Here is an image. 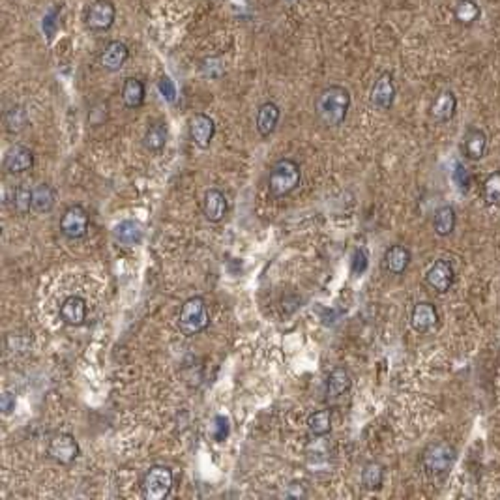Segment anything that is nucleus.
<instances>
[{
	"label": "nucleus",
	"instance_id": "3",
	"mask_svg": "<svg viewBox=\"0 0 500 500\" xmlns=\"http://www.w3.org/2000/svg\"><path fill=\"white\" fill-rule=\"evenodd\" d=\"M178 330L192 338L204 331L210 326V313L208 306L204 302V298L192 297L182 303L180 313H178Z\"/></svg>",
	"mask_w": 500,
	"mask_h": 500
},
{
	"label": "nucleus",
	"instance_id": "37",
	"mask_svg": "<svg viewBox=\"0 0 500 500\" xmlns=\"http://www.w3.org/2000/svg\"><path fill=\"white\" fill-rule=\"evenodd\" d=\"M217 422H220V425H217V427H220V433H215V438H217V441H223V438H225V436H227V433H229V425H227V420H225V418H221V416H220V418H217Z\"/></svg>",
	"mask_w": 500,
	"mask_h": 500
},
{
	"label": "nucleus",
	"instance_id": "18",
	"mask_svg": "<svg viewBox=\"0 0 500 500\" xmlns=\"http://www.w3.org/2000/svg\"><path fill=\"white\" fill-rule=\"evenodd\" d=\"M129 59V49L122 41H110L99 55V62L107 71H118Z\"/></svg>",
	"mask_w": 500,
	"mask_h": 500
},
{
	"label": "nucleus",
	"instance_id": "31",
	"mask_svg": "<svg viewBox=\"0 0 500 500\" xmlns=\"http://www.w3.org/2000/svg\"><path fill=\"white\" fill-rule=\"evenodd\" d=\"M482 195L485 204L489 206H500V171H493L485 178L482 187Z\"/></svg>",
	"mask_w": 500,
	"mask_h": 500
},
{
	"label": "nucleus",
	"instance_id": "24",
	"mask_svg": "<svg viewBox=\"0 0 500 500\" xmlns=\"http://www.w3.org/2000/svg\"><path fill=\"white\" fill-rule=\"evenodd\" d=\"M57 203V193L49 184H38L32 192V210L38 214H49Z\"/></svg>",
	"mask_w": 500,
	"mask_h": 500
},
{
	"label": "nucleus",
	"instance_id": "11",
	"mask_svg": "<svg viewBox=\"0 0 500 500\" xmlns=\"http://www.w3.org/2000/svg\"><path fill=\"white\" fill-rule=\"evenodd\" d=\"M487 134L480 128H469L461 141V152L469 162H480L487 154Z\"/></svg>",
	"mask_w": 500,
	"mask_h": 500
},
{
	"label": "nucleus",
	"instance_id": "22",
	"mask_svg": "<svg viewBox=\"0 0 500 500\" xmlns=\"http://www.w3.org/2000/svg\"><path fill=\"white\" fill-rule=\"evenodd\" d=\"M455 223H457L455 210L446 204V206H441V208L435 212V217H433V231H435L436 236L446 238V236H450V234L455 231Z\"/></svg>",
	"mask_w": 500,
	"mask_h": 500
},
{
	"label": "nucleus",
	"instance_id": "6",
	"mask_svg": "<svg viewBox=\"0 0 500 500\" xmlns=\"http://www.w3.org/2000/svg\"><path fill=\"white\" fill-rule=\"evenodd\" d=\"M60 233L64 234L68 240H79L85 238L90 227V217L88 212L83 208L81 204H73L66 210L62 217H60Z\"/></svg>",
	"mask_w": 500,
	"mask_h": 500
},
{
	"label": "nucleus",
	"instance_id": "8",
	"mask_svg": "<svg viewBox=\"0 0 500 500\" xmlns=\"http://www.w3.org/2000/svg\"><path fill=\"white\" fill-rule=\"evenodd\" d=\"M117 19V8L110 0H96L90 4L85 15V24L94 32L109 30Z\"/></svg>",
	"mask_w": 500,
	"mask_h": 500
},
{
	"label": "nucleus",
	"instance_id": "28",
	"mask_svg": "<svg viewBox=\"0 0 500 500\" xmlns=\"http://www.w3.org/2000/svg\"><path fill=\"white\" fill-rule=\"evenodd\" d=\"M309 433L313 436H326L331 431V410L324 408V410H317V413L309 414L308 418Z\"/></svg>",
	"mask_w": 500,
	"mask_h": 500
},
{
	"label": "nucleus",
	"instance_id": "12",
	"mask_svg": "<svg viewBox=\"0 0 500 500\" xmlns=\"http://www.w3.org/2000/svg\"><path fill=\"white\" fill-rule=\"evenodd\" d=\"M34 167V152L23 145H13L4 156V171L8 175H21Z\"/></svg>",
	"mask_w": 500,
	"mask_h": 500
},
{
	"label": "nucleus",
	"instance_id": "21",
	"mask_svg": "<svg viewBox=\"0 0 500 500\" xmlns=\"http://www.w3.org/2000/svg\"><path fill=\"white\" fill-rule=\"evenodd\" d=\"M281 110L278 105L273 101H266L262 103L257 110V131L262 135V137H268V135L273 134V129L280 122Z\"/></svg>",
	"mask_w": 500,
	"mask_h": 500
},
{
	"label": "nucleus",
	"instance_id": "25",
	"mask_svg": "<svg viewBox=\"0 0 500 500\" xmlns=\"http://www.w3.org/2000/svg\"><path fill=\"white\" fill-rule=\"evenodd\" d=\"M167 137H169L167 126L163 122H154L150 124V128L146 129L145 137H143V145H145L146 150L159 152L163 146L167 145Z\"/></svg>",
	"mask_w": 500,
	"mask_h": 500
},
{
	"label": "nucleus",
	"instance_id": "32",
	"mask_svg": "<svg viewBox=\"0 0 500 500\" xmlns=\"http://www.w3.org/2000/svg\"><path fill=\"white\" fill-rule=\"evenodd\" d=\"M4 124L10 134H19L27 126V110L21 105H13L4 115Z\"/></svg>",
	"mask_w": 500,
	"mask_h": 500
},
{
	"label": "nucleus",
	"instance_id": "33",
	"mask_svg": "<svg viewBox=\"0 0 500 500\" xmlns=\"http://www.w3.org/2000/svg\"><path fill=\"white\" fill-rule=\"evenodd\" d=\"M454 182L459 186L461 192H469L472 186V176L463 163H455L454 167Z\"/></svg>",
	"mask_w": 500,
	"mask_h": 500
},
{
	"label": "nucleus",
	"instance_id": "10",
	"mask_svg": "<svg viewBox=\"0 0 500 500\" xmlns=\"http://www.w3.org/2000/svg\"><path fill=\"white\" fill-rule=\"evenodd\" d=\"M371 105L375 109L380 110H388L394 105V99H396V83H394V76L384 71L380 76L377 77V81L373 83L371 88Z\"/></svg>",
	"mask_w": 500,
	"mask_h": 500
},
{
	"label": "nucleus",
	"instance_id": "20",
	"mask_svg": "<svg viewBox=\"0 0 500 500\" xmlns=\"http://www.w3.org/2000/svg\"><path fill=\"white\" fill-rule=\"evenodd\" d=\"M60 317L66 324L81 326L87 320V302L81 297H68L60 306Z\"/></svg>",
	"mask_w": 500,
	"mask_h": 500
},
{
	"label": "nucleus",
	"instance_id": "7",
	"mask_svg": "<svg viewBox=\"0 0 500 500\" xmlns=\"http://www.w3.org/2000/svg\"><path fill=\"white\" fill-rule=\"evenodd\" d=\"M79 444H77L76 436L70 433H55L49 438L47 444V454L52 461H57L60 465H70L79 457Z\"/></svg>",
	"mask_w": 500,
	"mask_h": 500
},
{
	"label": "nucleus",
	"instance_id": "4",
	"mask_svg": "<svg viewBox=\"0 0 500 500\" xmlns=\"http://www.w3.org/2000/svg\"><path fill=\"white\" fill-rule=\"evenodd\" d=\"M175 476L169 466L154 465L145 472L141 480V493L146 500H163L171 493Z\"/></svg>",
	"mask_w": 500,
	"mask_h": 500
},
{
	"label": "nucleus",
	"instance_id": "1",
	"mask_svg": "<svg viewBox=\"0 0 500 500\" xmlns=\"http://www.w3.org/2000/svg\"><path fill=\"white\" fill-rule=\"evenodd\" d=\"M350 107V94L345 87L339 85H331L326 87L322 92L317 96L315 101V110L317 117L320 118V122L328 126V128H338L345 122L347 113Z\"/></svg>",
	"mask_w": 500,
	"mask_h": 500
},
{
	"label": "nucleus",
	"instance_id": "26",
	"mask_svg": "<svg viewBox=\"0 0 500 500\" xmlns=\"http://www.w3.org/2000/svg\"><path fill=\"white\" fill-rule=\"evenodd\" d=\"M115 238H117L118 244L126 245V248H134L143 238V231H141V227L135 221H122L115 229Z\"/></svg>",
	"mask_w": 500,
	"mask_h": 500
},
{
	"label": "nucleus",
	"instance_id": "29",
	"mask_svg": "<svg viewBox=\"0 0 500 500\" xmlns=\"http://www.w3.org/2000/svg\"><path fill=\"white\" fill-rule=\"evenodd\" d=\"M32 192H34V187H30L27 182L19 184V186L13 190L12 206L19 215H27L30 212V208H32Z\"/></svg>",
	"mask_w": 500,
	"mask_h": 500
},
{
	"label": "nucleus",
	"instance_id": "14",
	"mask_svg": "<svg viewBox=\"0 0 500 500\" xmlns=\"http://www.w3.org/2000/svg\"><path fill=\"white\" fill-rule=\"evenodd\" d=\"M215 134V122L208 115L204 113H197L195 117L190 120V137L199 148H208Z\"/></svg>",
	"mask_w": 500,
	"mask_h": 500
},
{
	"label": "nucleus",
	"instance_id": "16",
	"mask_svg": "<svg viewBox=\"0 0 500 500\" xmlns=\"http://www.w3.org/2000/svg\"><path fill=\"white\" fill-rule=\"evenodd\" d=\"M350 386H352V378L349 371L345 367H336L326 378V396L330 401H338L349 394Z\"/></svg>",
	"mask_w": 500,
	"mask_h": 500
},
{
	"label": "nucleus",
	"instance_id": "15",
	"mask_svg": "<svg viewBox=\"0 0 500 500\" xmlns=\"http://www.w3.org/2000/svg\"><path fill=\"white\" fill-rule=\"evenodd\" d=\"M457 110V96L452 90H442L431 103L429 115L431 118L438 124L450 122L455 117Z\"/></svg>",
	"mask_w": 500,
	"mask_h": 500
},
{
	"label": "nucleus",
	"instance_id": "34",
	"mask_svg": "<svg viewBox=\"0 0 500 500\" xmlns=\"http://www.w3.org/2000/svg\"><path fill=\"white\" fill-rule=\"evenodd\" d=\"M367 268V255L364 250H356L355 262H352V272L362 273Z\"/></svg>",
	"mask_w": 500,
	"mask_h": 500
},
{
	"label": "nucleus",
	"instance_id": "9",
	"mask_svg": "<svg viewBox=\"0 0 500 500\" xmlns=\"http://www.w3.org/2000/svg\"><path fill=\"white\" fill-rule=\"evenodd\" d=\"M455 281V270L452 262L446 259H438L425 272V283L436 292V294H446L452 289Z\"/></svg>",
	"mask_w": 500,
	"mask_h": 500
},
{
	"label": "nucleus",
	"instance_id": "17",
	"mask_svg": "<svg viewBox=\"0 0 500 500\" xmlns=\"http://www.w3.org/2000/svg\"><path fill=\"white\" fill-rule=\"evenodd\" d=\"M410 259H413V255H410L408 248H405V245L401 244L390 245L388 250L384 251L383 266L388 273L399 276V273H403L405 270H407L408 264H410Z\"/></svg>",
	"mask_w": 500,
	"mask_h": 500
},
{
	"label": "nucleus",
	"instance_id": "13",
	"mask_svg": "<svg viewBox=\"0 0 500 500\" xmlns=\"http://www.w3.org/2000/svg\"><path fill=\"white\" fill-rule=\"evenodd\" d=\"M436 324H438V311H436L435 303L418 302L414 306L413 313H410V326L414 331L429 334L431 330H435Z\"/></svg>",
	"mask_w": 500,
	"mask_h": 500
},
{
	"label": "nucleus",
	"instance_id": "5",
	"mask_svg": "<svg viewBox=\"0 0 500 500\" xmlns=\"http://www.w3.org/2000/svg\"><path fill=\"white\" fill-rule=\"evenodd\" d=\"M455 448L450 442H433L422 454V465L429 476H442L454 466Z\"/></svg>",
	"mask_w": 500,
	"mask_h": 500
},
{
	"label": "nucleus",
	"instance_id": "35",
	"mask_svg": "<svg viewBox=\"0 0 500 500\" xmlns=\"http://www.w3.org/2000/svg\"><path fill=\"white\" fill-rule=\"evenodd\" d=\"M159 90H162L163 96L169 99V101L175 99V87H173L169 77H162V79H159Z\"/></svg>",
	"mask_w": 500,
	"mask_h": 500
},
{
	"label": "nucleus",
	"instance_id": "2",
	"mask_svg": "<svg viewBox=\"0 0 500 500\" xmlns=\"http://www.w3.org/2000/svg\"><path fill=\"white\" fill-rule=\"evenodd\" d=\"M302 178V171L294 159L283 157L273 163L268 175V192L272 197H285L294 192Z\"/></svg>",
	"mask_w": 500,
	"mask_h": 500
},
{
	"label": "nucleus",
	"instance_id": "19",
	"mask_svg": "<svg viewBox=\"0 0 500 500\" xmlns=\"http://www.w3.org/2000/svg\"><path fill=\"white\" fill-rule=\"evenodd\" d=\"M229 204L225 195L220 190H208L203 199V214L212 223H220L227 215Z\"/></svg>",
	"mask_w": 500,
	"mask_h": 500
},
{
	"label": "nucleus",
	"instance_id": "23",
	"mask_svg": "<svg viewBox=\"0 0 500 500\" xmlns=\"http://www.w3.org/2000/svg\"><path fill=\"white\" fill-rule=\"evenodd\" d=\"M122 101L128 109H139L145 103V85L137 77H128L122 87Z\"/></svg>",
	"mask_w": 500,
	"mask_h": 500
},
{
	"label": "nucleus",
	"instance_id": "30",
	"mask_svg": "<svg viewBox=\"0 0 500 500\" xmlns=\"http://www.w3.org/2000/svg\"><path fill=\"white\" fill-rule=\"evenodd\" d=\"M454 15L459 23L472 24L480 19L482 10H480V6H478L474 0H457L454 6Z\"/></svg>",
	"mask_w": 500,
	"mask_h": 500
},
{
	"label": "nucleus",
	"instance_id": "36",
	"mask_svg": "<svg viewBox=\"0 0 500 500\" xmlns=\"http://www.w3.org/2000/svg\"><path fill=\"white\" fill-rule=\"evenodd\" d=\"M0 407H2V413L10 414L15 408V396H12L10 392H6V394H2V399H0Z\"/></svg>",
	"mask_w": 500,
	"mask_h": 500
},
{
	"label": "nucleus",
	"instance_id": "27",
	"mask_svg": "<svg viewBox=\"0 0 500 500\" xmlns=\"http://www.w3.org/2000/svg\"><path fill=\"white\" fill-rule=\"evenodd\" d=\"M384 483V466L377 461H371L364 466L362 471V485L367 491H377V489L383 487Z\"/></svg>",
	"mask_w": 500,
	"mask_h": 500
}]
</instances>
